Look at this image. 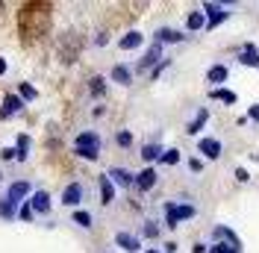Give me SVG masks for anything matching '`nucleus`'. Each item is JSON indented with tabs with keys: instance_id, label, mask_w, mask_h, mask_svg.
<instances>
[{
	"instance_id": "obj_42",
	"label": "nucleus",
	"mask_w": 259,
	"mask_h": 253,
	"mask_svg": "<svg viewBox=\"0 0 259 253\" xmlns=\"http://www.w3.org/2000/svg\"><path fill=\"white\" fill-rule=\"evenodd\" d=\"M145 253H159V250H156V247H150V250H145Z\"/></svg>"
},
{
	"instance_id": "obj_7",
	"label": "nucleus",
	"mask_w": 259,
	"mask_h": 253,
	"mask_svg": "<svg viewBox=\"0 0 259 253\" xmlns=\"http://www.w3.org/2000/svg\"><path fill=\"white\" fill-rule=\"evenodd\" d=\"M82 194H85L82 183H68V186L62 189V203L71 206V209H77V206L82 203Z\"/></svg>"
},
{
	"instance_id": "obj_41",
	"label": "nucleus",
	"mask_w": 259,
	"mask_h": 253,
	"mask_svg": "<svg viewBox=\"0 0 259 253\" xmlns=\"http://www.w3.org/2000/svg\"><path fill=\"white\" fill-rule=\"evenodd\" d=\"M6 74V59H0V77Z\"/></svg>"
},
{
	"instance_id": "obj_29",
	"label": "nucleus",
	"mask_w": 259,
	"mask_h": 253,
	"mask_svg": "<svg viewBox=\"0 0 259 253\" xmlns=\"http://www.w3.org/2000/svg\"><path fill=\"white\" fill-rule=\"evenodd\" d=\"M159 162H162V165H177V162H180V150H177V147H168V150H162Z\"/></svg>"
},
{
	"instance_id": "obj_3",
	"label": "nucleus",
	"mask_w": 259,
	"mask_h": 253,
	"mask_svg": "<svg viewBox=\"0 0 259 253\" xmlns=\"http://www.w3.org/2000/svg\"><path fill=\"white\" fill-rule=\"evenodd\" d=\"M159 62H162V45H159V41H153V45L145 50V56L139 59L136 71H142V74H145V71H153V68H156Z\"/></svg>"
},
{
	"instance_id": "obj_39",
	"label": "nucleus",
	"mask_w": 259,
	"mask_h": 253,
	"mask_svg": "<svg viewBox=\"0 0 259 253\" xmlns=\"http://www.w3.org/2000/svg\"><path fill=\"white\" fill-rule=\"evenodd\" d=\"M236 180H239V183H247V180H250V174H247L244 168H236Z\"/></svg>"
},
{
	"instance_id": "obj_33",
	"label": "nucleus",
	"mask_w": 259,
	"mask_h": 253,
	"mask_svg": "<svg viewBox=\"0 0 259 253\" xmlns=\"http://www.w3.org/2000/svg\"><path fill=\"white\" fill-rule=\"evenodd\" d=\"M145 238H159V227H156V221H145Z\"/></svg>"
},
{
	"instance_id": "obj_24",
	"label": "nucleus",
	"mask_w": 259,
	"mask_h": 253,
	"mask_svg": "<svg viewBox=\"0 0 259 253\" xmlns=\"http://www.w3.org/2000/svg\"><path fill=\"white\" fill-rule=\"evenodd\" d=\"M71 221L77 224V227H92L95 224V218H92V212H85V209H74V215H71Z\"/></svg>"
},
{
	"instance_id": "obj_16",
	"label": "nucleus",
	"mask_w": 259,
	"mask_h": 253,
	"mask_svg": "<svg viewBox=\"0 0 259 253\" xmlns=\"http://www.w3.org/2000/svg\"><path fill=\"white\" fill-rule=\"evenodd\" d=\"M206 121H209V109H197V115L186 124V133H189V136H197V133L206 126Z\"/></svg>"
},
{
	"instance_id": "obj_18",
	"label": "nucleus",
	"mask_w": 259,
	"mask_h": 253,
	"mask_svg": "<svg viewBox=\"0 0 259 253\" xmlns=\"http://www.w3.org/2000/svg\"><path fill=\"white\" fill-rule=\"evenodd\" d=\"M74 147H100V136L95 130H82L80 136L74 139Z\"/></svg>"
},
{
	"instance_id": "obj_25",
	"label": "nucleus",
	"mask_w": 259,
	"mask_h": 253,
	"mask_svg": "<svg viewBox=\"0 0 259 253\" xmlns=\"http://www.w3.org/2000/svg\"><path fill=\"white\" fill-rule=\"evenodd\" d=\"M18 97H21V100H24V103H32V100H35V97H38V92H35V89H32L30 82H18Z\"/></svg>"
},
{
	"instance_id": "obj_17",
	"label": "nucleus",
	"mask_w": 259,
	"mask_h": 253,
	"mask_svg": "<svg viewBox=\"0 0 259 253\" xmlns=\"http://www.w3.org/2000/svg\"><path fill=\"white\" fill-rule=\"evenodd\" d=\"M109 77H112V82H118V86H130V82H133V68L115 65L112 71H109Z\"/></svg>"
},
{
	"instance_id": "obj_13",
	"label": "nucleus",
	"mask_w": 259,
	"mask_h": 253,
	"mask_svg": "<svg viewBox=\"0 0 259 253\" xmlns=\"http://www.w3.org/2000/svg\"><path fill=\"white\" fill-rule=\"evenodd\" d=\"M183 38H186V35H183L180 30H171V27H159L156 35H153V41H159L162 48H165V41H168V45H177V41H183Z\"/></svg>"
},
{
	"instance_id": "obj_2",
	"label": "nucleus",
	"mask_w": 259,
	"mask_h": 253,
	"mask_svg": "<svg viewBox=\"0 0 259 253\" xmlns=\"http://www.w3.org/2000/svg\"><path fill=\"white\" fill-rule=\"evenodd\" d=\"M203 15H206V27L203 30H215L218 24H224L227 18H230V6H224V3H206Z\"/></svg>"
},
{
	"instance_id": "obj_27",
	"label": "nucleus",
	"mask_w": 259,
	"mask_h": 253,
	"mask_svg": "<svg viewBox=\"0 0 259 253\" xmlns=\"http://www.w3.org/2000/svg\"><path fill=\"white\" fill-rule=\"evenodd\" d=\"M89 92H92L95 97H103L106 95V79L103 77H92L89 79Z\"/></svg>"
},
{
	"instance_id": "obj_37",
	"label": "nucleus",
	"mask_w": 259,
	"mask_h": 253,
	"mask_svg": "<svg viewBox=\"0 0 259 253\" xmlns=\"http://www.w3.org/2000/svg\"><path fill=\"white\" fill-rule=\"evenodd\" d=\"M168 65H171V59H162V62L156 65V68H153V71H150V77L156 79V77H159V74H162V71H165V68H168Z\"/></svg>"
},
{
	"instance_id": "obj_31",
	"label": "nucleus",
	"mask_w": 259,
	"mask_h": 253,
	"mask_svg": "<svg viewBox=\"0 0 259 253\" xmlns=\"http://www.w3.org/2000/svg\"><path fill=\"white\" fill-rule=\"evenodd\" d=\"M115 144H118V147H130V144H133V133H130V130H118V133H115Z\"/></svg>"
},
{
	"instance_id": "obj_4",
	"label": "nucleus",
	"mask_w": 259,
	"mask_h": 253,
	"mask_svg": "<svg viewBox=\"0 0 259 253\" xmlns=\"http://www.w3.org/2000/svg\"><path fill=\"white\" fill-rule=\"evenodd\" d=\"M30 191L32 189H30L27 180H15V183H9V189H6V200L21 206V203H27V194H30Z\"/></svg>"
},
{
	"instance_id": "obj_8",
	"label": "nucleus",
	"mask_w": 259,
	"mask_h": 253,
	"mask_svg": "<svg viewBox=\"0 0 259 253\" xmlns=\"http://www.w3.org/2000/svg\"><path fill=\"white\" fill-rule=\"evenodd\" d=\"M24 100L15 95V92H9V95L3 97V109H0V121H6V118H12V115H18V112H24Z\"/></svg>"
},
{
	"instance_id": "obj_40",
	"label": "nucleus",
	"mask_w": 259,
	"mask_h": 253,
	"mask_svg": "<svg viewBox=\"0 0 259 253\" xmlns=\"http://www.w3.org/2000/svg\"><path fill=\"white\" fill-rule=\"evenodd\" d=\"M192 250H194V253H209V247H206V244H203V241H200V244H194Z\"/></svg>"
},
{
	"instance_id": "obj_10",
	"label": "nucleus",
	"mask_w": 259,
	"mask_h": 253,
	"mask_svg": "<svg viewBox=\"0 0 259 253\" xmlns=\"http://www.w3.org/2000/svg\"><path fill=\"white\" fill-rule=\"evenodd\" d=\"M156 180H159V177H156V168H145V171L136 174V189L145 194V191H150L156 186Z\"/></svg>"
},
{
	"instance_id": "obj_26",
	"label": "nucleus",
	"mask_w": 259,
	"mask_h": 253,
	"mask_svg": "<svg viewBox=\"0 0 259 253\" xmlns=\"http://www.w3.org/2000/svg\"><path fill=\"white\" fill-rule=\"evenodd\" d=\"M209 97L212 100H221V103H236L239 97L233 95V92H227V89H209Z\"/></svg>"
},
{
	"instance_id": "obj_1",
	"label": "nucleus",
	"mask_w": 259,
	"mask_h": 253,
	"mask_svg": "<svg viewBox=\"0 0 259 253\" xmlns=\"http://www.w3.org/2000/svg\"><path fill=\"white\" fill-rule=\"evenodd\" d=\"M162 212H165V227L168 230H174V227H180V221H189V218L197 215V209L192 203H177V200H168L162 206Z\"/></svg>"
},
{
	"instance_id": "obj_32",
	"label": "nucleus",
	"mask_w": 259,
	"mask_h": 253,
	"mask_svg": "<svg viewBox=\"0 0 259 253\" xmlns=\"http://www.w3.org/2000/svg\"><path fill=\"white\" fill-rule=\"evenodd\" d=\"M18 218H21L24 224H30L32 218H35V212L30 209V203H21V206H18Z\"/></svg>"
},
{
	"instance_id": "obj_30",
	"label": "nucleus",
	"mask_w": 259,
	"mask_h": 253,
	"mask_svg": "<svg viewBox=\"0 0 259 253\" xmlns=\"http://www.w3.org/2000/svg\"><path fill=\"white\" fill-rule=\"evenodd\" d=\"M209 253H242V247H233V244H227V241H215L209 247Z\"/></svg>"
},
{
	"instance_id": "obj_22",
	"label": "nucleus",
	"mask_w": 259,
	"mask_h": 253,
	"mask_svg": "<svg viewBox=\"0 0 259 253\" xmlns=\"http://www.w3.org/2000/svg\"><path fill=\"white\" fill-rule=\"evenodd\" d=\"M203 27H206V15H203V9L189 12V18H186V30L194 32V30H203Z\"/></svg>"
},
{
	"instance_id": "obj_21",
	"label": "nucleus",
	"mask_w": 259,
	"mask_h": 253,
	"mask_svg": "<svg viewBox=\"0 0 259 253\" xmlns=\"http://www.w3.org/2000/svg\"><path fill=\"white\" fill-rule=\"evenodd\" d=\"M162 147L159 142H147V144H142V159L145 162H159V156H162Z\"/></svg>"
},
{
	"instance_id": "obj_6",
	"label": "nucleus",
	"mask_w": 259,
	"mask_h": 253,
	"mask_svg": "<svg viewBox=\"0 0 259 253\" xmlns=\"http://www.w3.org/2000/svg\"><path fill=\"white\" fill-rule=\"evenodd\" d=\"M106 177L112 180V186H121V189H133V186H136V174H133V171H127V168H118V165H115V168H109V171H106Z\"/></svg>"
},
{
	"instance_id": "obj_35",
	"label": "nucleus",
	"mask_w": 259,
	"mask_h": 253,
	"mask_svg": "<svg viewBox=\"0 0 259 253\" xmlns=\"http://www.w3.org/2000/svg\"><path fill=\"white\" fill-rule=\"evenodd\" d=\"M0 159H3V162H12V159H18V150L15 147H3V150H0Z\"/></svg>"
},
{
	"instance_id": "obj_20",
	"label": "nucleus",
	"mask_w": 259,
	"mask_h": 253,
	"mask_svg": "<svg viewBox=\"0 0 259 253\" xmlns=\"http://www.w3.org/2000/svg\"><path fill=\"white\" fill-rule=\"evenodd\" d=\"M227 74H230V71H227V65H212L209 71H206V79L215 82L212 89H221V82H227Z\"/></svg>"
},
{
	"instance_id": "obj_34",
	"label": "nucleus",
	"mask_w": 259,
	"mask_h": 253,
	"mask_svg": "<svg viewBox=\"0 0 259 253\" xmlns=\"http://www.w3.org/2000/svg\"><path fill=\"white\" fill-rule=\"evenodd\" d=\"M15 150H21V153H27V150H30V136H24V133H21V136L15 139Z\"/></svg>"
},
{
	"instance_id": "obj_12",
	"label": "nucleus",
	"mask_w": 259,
	"mask_h": 253,
	"mask_svg": "<svg viewBox=\"0 0 259 253\" xmlns=\"http://www.w3.org/2000/svg\"><path fill=\"white\" fill-rule=\"evenodd\" d=\"M97 189H100V203L103 206H109L115 200V186H112V180H109L106 174L97 177Z\"/></svg>"
},
{
	"instance_id": "obj_11",
	"label": "nucleus",
	"mask_w": 259,
	"mask_h": 253,
	"mask_svg": "<svg viewBox=\"0 0 259 253\" xmlns=\"http://www.w3.org/2000/svg\"><path fill=\"white\" fill-rule=\"evenodd\" d=\"M115 244L124 247L127 253H139L142 250V238L133 236V233H118V236H115Z\"/></svg>"
},
{
	"instance_id": "obj_28",
	"label": "nucleus",
	"mask_w": 259,
	"mask_h": 253,
	"mask_svg": "<svg viewBox=\"0 0 259 253\" xmlns=\"http://www.w3.org/2000/svg\"><path fill=\"white\" fill-rule=\"evenodd\" d=\"M74 156L80 159H89V162H95L100 156V147H74Z\"/></svg>"
},
{
	"instance_id": "obj_38",
	"label": "nucleus",
	"mask_w": 259,
	"mask_h": 253,
	"mask_svg": "<svg viewBox=\"0 0 259 253\" xmlns=\"http://www.w3.org/2000/svg\"><path fill=\"white\" fill-rule=\"evenodd\" d=\"M247 121H259V103H253V106L247 109Z\"/></svg>"
},
{
	"instance_id": "obj_9",
	"label": "nucleus",
	"mask_w": 259,
	"mask_h": 253,
	"mask_svg": "<svg viewBox=\"0 0 259 253\" xmlns=\"http://www.w3.org/2000/svg\"><path fill=\"white\" fill-rule=\"evenodd\" d=\"M27 203H30V209L35 212V215H48V212H50V194L45 189H38V191H32V194H30V200H27Z\"/></svg>"
},
{
	"instance_id": "obj_23",
	"label": "nucleus",
	"mask_w": 259,
	"mask_h": 253,
	"mask_svg": "<svg viewBox=\"0 0 259 253\" xmlns=\"http://www.w3.org/2000/svg\"><path fill=\"white\" fill-rule=\"evenodd\" d=\"M0 218H3V221H15L18 218V206L9 203L6 197H0Z\"/></svg>"
},
{
	"instance_id": "obj_5",
	"label": "nucleus",
	"mask_w": 259,
	"mask_h": 253,
	"mask_svg": "<svg viewBox=\"0 0 259 253\" xmlns=\"http://www.w3.org/2000/svg\"><path fill=\"white\" fill-rule=\"evenodd\" d=\"M221 150H224V147H221V142H218L215 136H203V139L197 142V153L203 159H221Z\"/></svg>"
},
{
	"instance_id": "obj_43",
	"label": "nucleus",
	"mask_w": 259,
	"mask_h": 253,
	"mask_svg": "<svg viewBox=\"0 0 259 253\" xmlns=\"http://www.w3.org/2000/svg\"><path fill=\"white\" fill-rule=\"evenodd\" d=\"M0 180H3V174H0Z\"/></svg>"
},
{
	"instance_id": "obj_36",
	"label": "nucleus",
	"mask_w": 259,
	"mask_h": 253,
	"mask_svg": "<svg viewBox=\"0 0 259 253\" xmlns=\"http://www.w3.org/2000/svg\"><path fill=\"white\" fill-rule=\"evenodd\" d=\"M189 171H194V174H200V171H203V159L192 156V159H189Z\"/></svg>"
},
{
	"instance_id": "obj_19",
	"label": "nucleus",
	"mask_w": 259,
	"mask_h": 253,
	"mask_svg": "<svg viewBox=\"0 0 259 253\" xmlns=\"http://www.w3.org/2000/svg\"><path fill=\"white\" fill-rule=\"evenodd\" d=\"M212 236H215V238H224L227 244H233V247H242V241H239V236H236V233H233V230H230L227 224H218V227L212 230Z\"/></svg>"
},
{
	"instance_id": "obj_14",
	"label": "nucleus",
	"mask_w": 259,
	"mask_h": 253,
	"mask_svg": "<svg viewBox=\"0 0 259 253\" xmlns=\"http://www.w3.org/2000/svg\"><path fill=\"white\" fill-rule=\"evenodd\" d=\"M142 45H145V35H142L139 30H130L127 35L118 38V48L121 50H136V48H142Z\"/></svg>"
},
{
	"instance_id": "obj_15",
	"label": "nucleus",
	"mask_w": 259,
	"mask_h": 253,
	"mask_svg": "<svg viewBox=\"0 0 259 253\" xmlns=\"http://www.w3.org/2000/svg\"><path fill=\"white\" fill-rule=\"evenodd\" d=\"M239 62L247 65V68H259V50H256V45H244V48L239 50Z\"/></svg>"
}]
</instances>
